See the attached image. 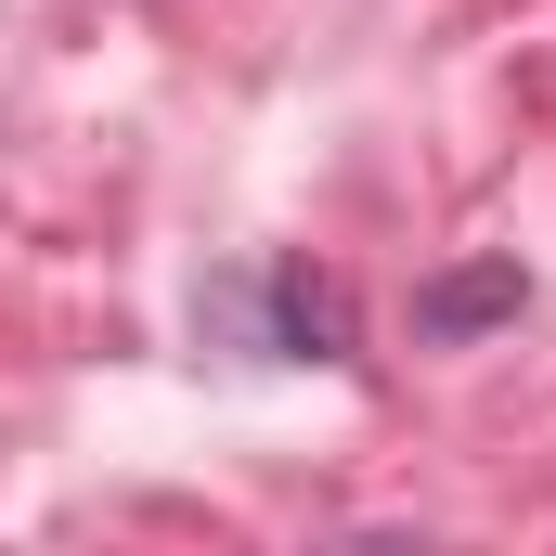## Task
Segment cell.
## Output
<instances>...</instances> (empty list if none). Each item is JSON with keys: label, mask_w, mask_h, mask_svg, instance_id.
Returning <instances> with one entry per match:
<instances>
[{"label": "cell", "mask_w": 556, "mask_h": 556, "mask_svg": "<svg viewBox=\"0 0 556 556\" xmlns=\"http://www.w3.org/2000/svg\"><path fill=\"white\" fill-rule=\"evenodd\" d=\"M260 350H285V363H337V337H350V311H337V285H311V273H273L260 285Z\"/></svg>", "instance_id": "cell-2"}, {"label": "cell", "mask_w": 556, "mask_h": 556, "mask_svg": "<svg viewBox=\"0 0 556 556\" xmlns=\"http://www.w3.org/2000/svg\"><path fill=\"white\" fill-rule=\"evenodd\" d=\"M518 298H531V285H518V260L440 273V285L415 298V337H427V350H453V337H479V324H518Z\"/></svg>", "instance_id": "cell-1"}]
</instances>
